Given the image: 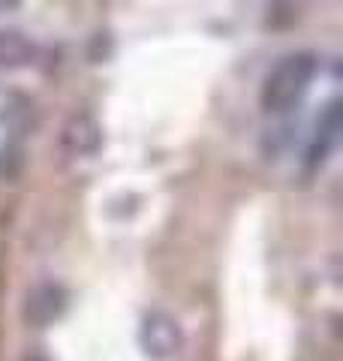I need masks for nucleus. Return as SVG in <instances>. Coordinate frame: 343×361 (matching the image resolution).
I'll return each mask as SVG.
<instances>
[{
	"instance_id": "nucleus-1",
	"label": "nucleus",
	"mask_w": 343,
	"mask_h": 361,
	"mask_svg": "<svg viewBox=\"0 0 343 361\" xmlns=\"http://www.w3.org/2000/svg\"><path fill=\"white\" fill-rule=\"evenodd\" d=\"M319 70V61L313 51H289L271 66V73L262 82L259 103L271 115L295 109L304 99L307 87L313 85V75Z\"/></svg>"
},
{
	"instance_id": "nucleus-5",
	"label": "nucleus",
	"mask_w": 343,
	"mask_h": 361,
	"mask_svg": "<svg viewBox=\"0 0 343 361\" xmlns=\"http://www.w3.org/2000/svg\"><path fill=\"white\" fill-rule=\"evenodd\" d=\"M337 135H340V103L335 99V103L323 111V118H319V123H316V135L311 142V151H307V166L311 169L323 166L328 160L331 148L337 145Z\"/></svg>"
},
{
	"instance_id": "nucleus-6",
	"label": "nucleus",
	"mask_w": 343,
	"mask_h": 361,
	"mask_svg": "<svg viewBox=\"0 0 343 361\" xmlns=\"http://www.w3.org/2000/svg\"><path fill=\"white\" fill-rule=\"evenodd\" d=\"M37 61V45L18 30H0V70H21Z\"/></svg>"
},
{
	"instance_id": "nucleus-7",
	"label": "nucleus",
	"mask_w": 343,
	"mask_h": 361,
	"mask_svg": "<svg viewBox=\"0 0 343 361\" xmlns=\"http://www.w3.org/2000/svg\"><path fill=\"white\" fill-rule=\"evenodd\" d=\"M0 163H4V169H0V178H4V180L13 178L21 169V151L9 148V145H6V148H0Z\"/></svg>"
},
{
	"instance_id": "nucleus-3",
	"label": "nucleus",
	"mask_w": 343,
	"mask_h": 361,
	"mask_svg": "<svg viewBox=\"0 0 343 361\" xmlns=\"http://www.w3.org/2000/svg\"><path fill=\"white\" fill-rule=\"evenodd\" d=\"M66 310V292L54 283H42L37 289L28 292L25 301V319L37 329H45L54 319H61V313Z\"/></svg>"
},
{
	"instance_id": "nucleus-4",
	"label": "nucleus",
	"mask_w": 343,
	"mask_h": 361,
	"mask_svg": "<svg viewBox=\"0 0 343 361\" xmlns=\"http://www.w3.org/2000/svg\"><path fill=\"white\" fill-rule=\"evenodd\" d=\"M61 142L73 157H94L102 148V130L90 115H76L66 121Z\"/></svg>"
},
{
	"instance_id": "nucleus-2",
	"label": "nucleus",
	"mask_w": 343,
	"mask_h": 361,
	"mask_svg": "<svg viewBox=\"0 0 343 361\" xmlns=\"http://www.w3.org/2000/svg\"><path fill=\"white\" fill-rule=\"evenodd\" d=\"M139 343L145 349V355L154 358V361L175 358L181 349H184V329L178 325L175 316H169L163 310H154L142 319Z\"/></svg>"
}]
</instances>
